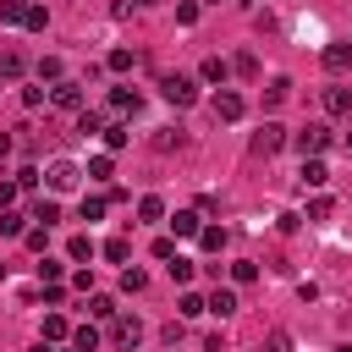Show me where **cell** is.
<instances>
[{"label":"cell","mask_w":352,"mask_h":352,"mask_svg":"<svg viewBox=\"0 0 352 352\" xmlns=\"http://www.w3.org/2000/svg\"><path fill=\"white\" fill-rule=\"evenodd\" d=\"M198 231H204V214L198 209H176L170 214V236H198Z\"/></svg>","instance_id":"9"},{"label":"cell","mask_w":352,"mask_h":352,"mask_svg":"<svg viewBox=\"0 0 352 352\" xmlns=\"http://www.w3.org/2000/svg\"><path fill=\"white\" fill-rule=\"evenodd\" d=\"M22 242H28L33 253H44V248H50V226H28V236H22Z\"/></svg>","instance_id":"38"},{"label":"cell","mask_w":352,"mask_h":352,"mask_svg":"<svg viewBox=\"0 0 352 352\" xmlns=\"http://www.w3.org/2000/svg\"><path fill=\"white\" fill-rule=\"evenodd\" d=\"M346 148H352V138H346Z\"/></svg>","instance_id":"56"},{"label":"cell","mask_w":352,"mask_h":352,"mask_svg":"<svg viewBox=\"0 0 352 352\" xmlns=\"http://www.w3.org/2000/svg\"><path fill=\"white\" fill-rule=\"evenodd\" d=\"M132 60H138L132 50H110V55H104V66H110V72H132Z\"/></svg>","instance_id":"33"},{"label":"cell","mask_w":352,"mask_h":352,"mask_svg":"<svg viewBox=\"0 0 352 352\" xmlns=\"http://www.w3.org/2000/svg\"><path fill=\"white\" fill-rule=\"evenodd\" d=\"M154 258L170 264V258H176V236H154Z\"/></svg>","instance_id":"41"},{"label":"cell","mask_w":352,"mask_h":352,"mask_svg":"<svg viewBox=\"0 0 352 352\" xmlns=\"http://www.w3.org/2000/svg\"><path fill=\"white\" fill-rule=\"evenodd\" d=\"M330 209H336V204H330L324 192H319V198H308V220H330Z\"/></svg>","instance_id":"40"},{"label":"cell","mask_w":352,"mask_h":352,"mask_svg":"<svg viewBox=\"0 0 352 352\" xmlns=\"http://www.w3.org/2000/svg\"><path fill=\"white\" fill-rule=\"evenodd\" d=\"M330 138H336V132H330L324 121H308L302 132H292V143H297V154H302V160H319V154L330 148Z\"/></svg>","instance_id":"1"},{"label":"cell","mask_w":352,"mask_h":352,"mask_svg":"<svg viewBox=\"0 0 352 352\" xmlns=\"http://www.w3.org/2000/svg\"><path fill=\"white\" fill-rule=\"evenodd\" d=\"M77 132H82V138H94V132H104V116H94V110H82V116H77Z\"/></svg>","instance_id":"35"},{"label":"cell","mask_w":352,"mask_h":352,"mask_svg":"<svg viewBox=\"0 0 352 352\" xmlns=\"http://www.w3.org/2000/svg\"><path fill=\"white\" fill-rule=\"evenodd\" d=\"M33 352H60V346H50V341H38V346H33Z\"/></svg>","instance_id":"51"},{"label":"cell","mask_w":352,"mask_h":352,"mask_svg":"<svg viewBox=\"0 0 352 352\" xmlns=\"http://www.w3.org/2000/svg\"><path fill=\"white\" fill-rule=\"evenodd\" d=\"M33 220H38V226H55V220H60V204H55V198H38V204H33Z\"/></svg>","instance_id":"25"},{"label":"cell","mask_w":352,"mask_h":352,"mask_svg":"<svg viewBox=\"0 0 352 352\" xmlns=\"http://www.w3.org/2000/svg\"><path fill=\"white\" fill-rule=\"evenodd\" d=\"M138 220H165V198L160 192H143L138 198Z\"/></svg>","instance_id":"18"},{"label":"cell","mask_w":352,"mask_h":352,"mask_svg":"<svg viewBox=\"0 0 352 352\" xmlns=\"http://www.w3.org/2000/svg\"><path fill=\"white\" fill-rule=\"evenodd\" d=\"M22 104H28V110H38V104H50V88H44V82H33V88H22Z\"/></svg>","instance_id":"34"},{"label":"cell","mask_w":352,"mask_h":352,"mask_svg":"<svg viewBox=\"0 0 352 352\" xmlns=\"http://www.w3.org/2000/svg\"><path fill=\"white\" fill-rule=\"evenodd\" d=\"M16 192H22L16 182H0V209H11V204H16Z\"/></svg>","instance_id":"49"},{"label":"cell","mask_w":352,"mask_h":352,"mask_svg":"<svg viewBox=\"0 0 352 352\" xmlns=\"http://www.w3.org/2000/svg\"><path fill=\"white\" fill-rule=\"evenodd\" d=\"M143 286H148V275H143L138 264H126V270H121V292H143Z\"/></svg>","instance_id":"32"},{"label":"cell","mask_w":352,"mask_h":352,"mask_svg":"<svg viewBox=\"0 0 352 352\" xmlns=\"http://www.w3.org/2000/svg\"><path fill=\"white\" fill-rule=\"evenodd\" d=\"M286 94H292V82H286V77H270V88H264V110H280Z\"/></svg>","instance_id":"17"},{"label":"cell","mask_w":352,"mask_h":352,"mask_svg":"<svg viewBox=\"0 0 352 352\" xmlns=\"http://www.w3.org/2000/svg\"><path fill=\"white\" fill-rule=\"evenodd\" d=\"M176 22H182V28L198 22V0H182V6H176Z\"/></svg>","instance_id":"44"},{"label":"cell","mask_w":352,"mask_h":352,"mask_svg":"<svg viewBox=\"0 0 352 352\" xmlns=\"http://www.w3.org/2000/svg\"><path fill=\"white\" fill-rule=\"evenodd\" d=\"M72 336V324H66V314H44V341L55 346V341H66Z\"/></svg>","instance_id":"21"},{"label":"cell","mask_w":352,"mask_h":352,"mask_svg":"<svg viewBox=\"0 0 352 352\" xmlns=\"http://www.w3.org/2000/svg\"><path fill=\"white\" fill-rule=\"evenodd\" d=\"M138 341H143V319H138V314H116V319H110V346L132 352Z\"/></svg>","instance_id":"4"},{"label":"cell","mask_w":352,"mask_h":352,"mask_svg":"<svg viewBox=\"0 0 352 352\" xmlns=\"http://www.w3.org/2000/svg\"><path fill=\"white\" fill-rule=\"evenodd\" d=\"M60 352H77V346H60Z\"/></svg>","instance_id":"55"},{"label":"cell","mask_w":352,"mask_h":352,"mask_svg":"<svg viewBox=\"0 0 352 352\" xmlns=\"http://www.w3.org/2000/svg\"><path fill=\"white\" fill-rule=\"evenodd\" d=\"M286 143H292V132H286L280 121H264V126L253 132V154H264V160H270V154H280Z\"/></svg>","instance_id":"5"},{"label":"cell","mask_w":352,"mask_h":352,"mask_svg":"<svg viewBox=\"0 0 352 352\" xmlns=\"http://www.w3.org/2000/svg\"><path fill=\"white\" fill-rule=\"evenodd\" d=\"M324 182H330L324 160H302V187H324Z\"/></svg>","instance_id":"23"},{"label":"cell","mask_w":352,"mask_h":352,"mask_svg":"<svg viewBox=\"0 0 352 352\" xmlns=\"http://www.w3.org/2000/svg\"><path fill=\"white\" fill-rule=\"evenodd\" d=\"M160 94L176 104V110H187V104H198V82L192 77H182V72H170V77H160Z\"/></svg>","instance_id":"2"},{"label":"cell","mask_w":352,"mask_h":352,"mask_svg":"<svg viewBox=\"0 0 352 352\" xmlns=\"http://www.w3.org/2000/svg\"><path fill=\"white\" fill-rule=\"evenodd\" d=\"M198 77H204V82H220V88H226V77H231V60H220V55H209V60L198 66Z\"/></svg>","instance_id":"15"},{"label":"cell","mask_w":352,"mask_h":352,"mask_svg":"<svg viewBox=\"0 0 352 352\" xmlns=\"http://www.w3.org/2000/svg\"><path fill=\"white\" fill-rule=\"evenodd\" d=\"M132 6H154V0H132Z\"/></svg>","instance_id":"52"},{"label":"cell","mask_w":352,"mask_h":352,"mask_svg":"<svg viewBox=\"0 0 352 352\" xmlns=\"http://www.w3.org/2000/svg\"><path fill=\"white\" fill-rule=\"evenodd\" d=\"M82 88H88V82H77V77H60V82L50 88V104H55V110H72V116H82V110H88V104H82Z\"/></svg>","instance_id":"3"},{"label":"cell","mask_w":352,"mask_h":352,"mask_svg":"<svg viewBox=\"0 0 352 352\" xmlns=\"http://www.w3.org/2000/svg\"><path fill=\"white\" fill-rule=\"evenodd\" d=\"M319 60H324V72H346V66H352V44H346V38H336V44H324V55H319Z\"/></svg>","instance_id":"11"},{"label":"cell","mask_w":352,"mask_h":352,"mask_svg":"<svg viewBox=\"0 0 352 352\" xmlns=\"http://www.w3.org/2000/svg\"><path fill=\"white\" fill-rule=\"evenodd\" d=\"M104 258H110V264H126V258H132L126 236H110V242H104Z\"/></svg>","instance_id":"30"},{"label":"cell","mask_w":352,"mask_h":352,"mask_svg":"<svg viewBox=\"0 0 352 352\" xmlns=\"http://www.w3.org/2000/svg\"><path fill=\"white\" fill-rule=\"evenodd\" d=\"M66 258H72V264H88V258H94V236H82V231H77V236L66 242Z\"/></svg>","instance_id":"19"},{"label":"cell","mask_w":352,"mask_h":352,"mask_svg":"<svg viewBox=\"0 0 352 352\" xmlns=\"http://www.w3.org/2000/svg\"><path fill=\"white\" fill-rule=\"evenodd\" d=\"M198 248H204V253H220V248H226V231H220V226H204V231H198Z\"/></svg>","instance_id":"26"},{"label":"cell","mask_w":352,"mask_h":352,"mask_svg":"<svg viewBox=\"0 0 352 352\" xmlns=\"http://www.w3.org/2000/svg\"><path fill=\"white\" fill-rule=\"evenodd\" d=\"M110 170H116L110 154H94V160H88V176H94V182H110Z\"/></svg>","instance_id":"37"},{"label":"cell","mask_w":352,"mask_h":352,"mask_svg":"<svg viewBox=\"0 0 352 352\" xmlns=\"http://www.w3.org/2000/svg\"><path fill=\"white\" fill-rule=\"evenodd\" d=\"M264 352H292V341H286V330H270V341H264Z\"/></svg>","instance_id":"45"},{"label":"cell","mask_w":352,"mask_h":352,"mask_svg":"<svg viewBox=\"0 0 352 352\" xmlns=\"http://www.w3.org/2000/svg\"><path fill=\"white\" fill-rule=\"evenodd\" d=\"M88 314H94V319H116L121 308H116V297H104V292H88Z\"/></svg>","instance_id":"20"},{"label":"cell","mask_w":352,"mask_h":352,"mask_svg":"<svg viewBox=\"0 0 352 352\" xmlns=\"http://www.w3.org/2000/svg\"><path fill=\"white\" fill-rule=\"evenodd\" d=\"M33 77H38V82H50V88H55V82H60V77H66V72H60V55H38V66H33Z\"/></svg>","instance_id":"14"},{"label":"cell","mask_w":352,"mask_h":352,"mask_svg":"<svg viewBox=\"0 0 352 352\" xmlns=\"http://www.w3.org/2000/svg\"><path fill=\"white\" fill-rule=\"evenodd\" d=\"M214 116H220V121H242V116H248V99H242L236 88H220V94H214Z\"/></svg>","instance_id":"7"},{"label":"cell","mask_w":352,"mask_h":352,"mask_svg":"<svg viewBox=\"0 0 352 352\" xmlns=\"http://www.w3.org/2000/svg\"><path fill=\"white\" fill-rule=\"evenodd\" d=\"M28 6H33V0H0V22L22 28V22H28Z\"/></svg>","instance_id":"22"},{"label":"cell","mask_w":352,"mask_h":352,"mask_svg":"<svg viewBox=\"0 0 352 352\" xmlns=\"http://www.w3.org/2000/svg\"><path fill=\"white\" fill-rule=\"evenodd\" d=\"M38 280H66V264H60V258H44V264H38Z\"/></svg>","instance_id":"42"},{"label":"cell","mask_w":352,"mask_h":352,"mask_svg":"<svg viewBox=\"0 0 352 352\" xmlns=\"http://www.w3.org/2000/svg\"><path fill=\"white\" fill-rule=\"evenodd\" d=\"M138 104H143V94H138V88H126V82H121V88H110V110H116V116H138Z\"/></svg>","instance_id":"8"},{"label":"cell","mask_w":352,"mask_h":352,"mask_svg":"<svg viewBox=\"0 0 352 352\" xmlns=\"http://www.w3.org/2000/svg\"><path fill=\"white\" fill-rule=\"evenodd\" d=\"M72 286L77 292H94V270H72Z\"/></svg>","instance_id":"47"},{"label":"cell","mask_w":352,"mask_h":352,"mask_svg":"<svg viewBox=\"0 0 352 352\" xmlns=\"http://www.w3.org/2000/svg\"><path fill=\"white\" fill-rule=\"evenodd\" d=\"M336 352H352V346H336Z\"/></svg>","instance_id":"53"},{"label":"cell","mask_w":352,"mask_h":352,"mask_svg":"<svg viewBox=\"0 0 352 352\" xmlns=\"http://www.w3.org/2000/svg\"><path fill=\"white\" fill-rule=\"evenodd\" d=\"M104 209H110V198H104V192H88V198H82V220H88V226H94V220H104Z\"/></svg>","instance_id":"24"},{"label":"cell","mask_w":352,"mask_h":352,"mask_svg":"<svg viewBox=\"0 0 352 352\" xmlns=\"http://www.w3.org/2000/svg\"><path fill=\"white\" fill-rule=\"evenodd\" d=\"M231 280H236V286L258 280V264H253V258H236V264H231Z\"/></svg>","instance_id":"31"},{"label":"cell","mask_w":352,"mask_h":352,"mask_svg":"<svg viewBox=\"0 0 352 352\" xmlns=\"http://www.w3.org/2000/svg\"><path fill=\"white\" fill-rule=\"evenodd\" d=\"M44 22H50V11H44V6H28V22H22V28H33V33H44Z\"/></svg>","instance_id":"43"},{"label":"cell","mask_w":352,"mask_h":352,"mask_svg":"<svg viewBox=\"0 0 352 352\" xmlns=\"http://www.w3.org/2000/svg\"><path fill=\"white\" fill-rule=\"evenodd\" d=\"M28 220H33V214H16V209H0V236H28Z\"/></svg>","instance_id":"16"},{"label":"cell","mask_w":352,"mask_h":352,"mask_svg":"<svg viewBox=\"0 0 352 352\" xmlns=\"http://www.w3.org/2000/svg\"><path fill=\"white\" fill-rule=\"evenodd\" d=\"M72 346H77V352H94V346H99V330H94V324H77V330H72Z\"/></svg>","instance_id":"28"},{"label":"cell","mask_w":352,"mask_h":352,"mask_svg":"<svg viewBox=\"0 0 352 352\" xmlns=\"http://www.w3.org/2000/svg\"><path fill=\"white\" fill-rule=\"evenodd\" d=\"M319 99H324V110H330V116H352V88H341V82H336V88H324Z\"/></svg>","instance_id":"12"},{"label":"cell","mask_w":352,"mask_h":352,"mask_svg":"<svg viewBox=\"0 0 352 352\" xmlns=\"http://www.w3.org/2000/svg\"><path fill=\"white\" fill-rule=\"evenodd\" d=\"M176 308H182V319H198V314H209V302H204L198 292H182V302H176Z\"/></svg>","instance_id":"27"},{"label":"cell","mask_w":352,"mask_h":352,"mask_svg":"<svg viewBox=\"0 0 352 352\" xmlns=\"http://www.w3.org/2000/svg\"><path fill=\"white\" fill-rule=\"evenodd\" d=\"M11 182H16V187H38V170H33V165H22V170H16Z\"/></svg>","instance_id":"46"},{"label":"cell","mask_w":352,"mask_h":352,"mask_svg":"<svg viewBox=\"0 0 352 352\" xmlns=\"http://www.w3.org/2000/svg\"><path fill=\"white\" fill-rule=\"evenodd\" d=\"M204 302H209V314H214V319H231V314H236V292H231V286H214Z\"/></svg>","instance_id":"10"},{"label":"cell","mask_w":352,"mask_h":352,"mask_svg":"<svg viewBox=\"0 0 352 352\" xmlns=\"http://www.w3.org/2000/svg\"><path fill=\"white\" fill-rule=\"evenodd\" d=\"M214 6H220V0H214Z\"/></svg>","instance_id":"57"},{"label":"cell","mask_w":352,"mask_h":352,"mask_svg":"<svg viewBox=\"0 0 352 352\" xmlns=\"http://www.w3.org/2000/svg\"><path fill=\"white\" fill-rule=\"evenodd\" d=\"M231 72H236V77H258V55H253V50H242V55L231 60Z\"/></svg>","instance_id":"29"},{"label":"cell","mask_w":352,"mask_h":352,"mask_svg":"<svg viewBox=\"0 0 352 352\" xmlns=\"http://www.w3.org/2000/svg\"><path fill=\"white\" fill-rule=\"evenodd\" d=\"M0 280H6V264H0Z\"/></svg>","instance_id":"54"},{"label":"cell","mask_w":352,"mask_h":352,"mask_svg":"<svg viewBox=\"0 0 352 352\" xmlns=\"http://www.w3.org/2000/svg\"><path fill=\"white\" fill-rule=\"evenodd\" d=\"M60 297H66V286H60V280H44V302H50V308H55V302H60Z\"/></svg>","instance_id":"48"},{"label":"cell","mask_w":352,"mask_h":352,"mask_svg":"<svg viewBox=\"0 0 352 352\" xmlns=\"http://www.w3.org/2000/svg\"><path fill=\"white\" fill-rule=\"evenodd\" d=\"M6 154H11V132H0V160H6Z\"/></svg>","instance_id":"50"},{"label":"cell","mask_w":352,"mask_h":352,"mask_svg":"<svg viewBox=\"0 0 352 352\" xmlns=\"http://www.w3.org/2000/svg\"><path fill=\"white\" fill-rule=\"evenodd\" d=\"M44 182H50V192H72V187L82 182V165H72V160H50V165H44Z\"/></svg>","instance_id":"6"},{"label":"cell","mask_w":352,"mask_h":352,"mask_svg":"<svg viewBox=\"0 0 352 352\" xmlns=\"http://www.w3.org/2000/svg\"><path fill=\"white\" fill-rule=\"evenodd\" d=\"M192 270H198V264H192V258H182V253H176V258H170V280H182V286H187V280H192Z\"/></svg>","instance_id":"39"},{"label":"cell","mask_w":352,"mask_h":352,"mask_svg":"<svg viewBox=\"0 0 352 352\" xmlns=\"http://www.w3.org/2000/svg\"><path fill=\"white\" fill-rule=\"evenodd\" d=\"M104 148H110V154H116V148H126V126H121V121H110V126H104Z\"/></svg>","instance_id":"36"},{"label":"cell","mask_w":352,"mask_h":352,"mask_svg":"<svg viewBox=\"0 0 352 352\" xmlns=\"http://www.w3.org/2000/svg\"><path fill=\"white\" fill-rule=\"evenodd\" d=\"M22 50H11V44H0V82H11V77H22Z\"/></svg>","instance_id":"13"}]
</instances>
